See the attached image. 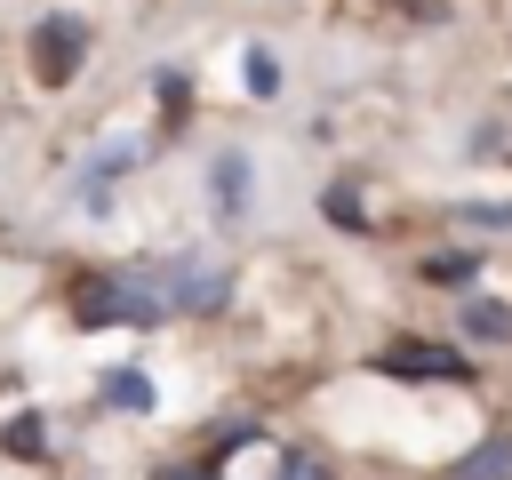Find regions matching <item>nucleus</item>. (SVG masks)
Returning a JSON list of instances; mask_svg holds the SVG:
<instances>
[{
    "label": "nucleus",
    "mask_w": 512,
    "mask_h": 480,
    "mask_svg": "<svg viewBox=\"0 0 512 480\" xmlns=\"http://www.w3.org/2000/svg\"><path fill=\"white\" fill-rule=\"evenodd\" d=\"M72 312L80 320H160L168 312V296H160V272H96V280H80L72 288Z\"/></svg>",
    "instance_id": "1"
},
{
    "label": "nucleus",
    "mask_w": 512,
    "mask_h": 480,
    "mask_svg": "<svg viewBox=\"0 0 512 480\" xmlns=\"http://www.w3.org/2000/svg\"><path fill=\"white\" fill-rule=\"evenodd\" d=\"M472 272H480V256H472V248H448V256H424V280H432V288H464Z\"/></svg>",
    "instance_id": "9"
},
{
    "label": "nucleus",
    "mask_w": 512,
    "mask_h": 480,
    "mask_svg": "<svg viewBox=\"0 0 512 480\" xmlns=\"http://www.w3.org/2000/svg\"><path fill=\"white\" fill-rule=\"evenodd\" d=\"M160 296H168V312H216V304H224V272L176 256V264L160 272Z\"/></svg>",
    "instance_id": "4"
},
{
    "label": "nucleus",
    "mask_w": 512,
    "mask_h": 480,
    "mask_svg": "<svg viewBox=\"0 0 512 480\" xmlns=\"http://www.w3.org/2000/svg\"><path fill=\"white\" fill-rule=\"evenodd\" d=\"M464 224H488V232H512V200H480V208H456Z\"/></svg>",
    "instance_id": "13"
},
{
    "label": "nucleus",
    "mask_w": 512,
    "mask_h": 480,
    "mask_svg": "<svg viewBox=\"0 0 512 480\" xmlns=\"http://www.w3.org/2000/svg\"><path fill=\"white\" fill-rule=\"evenodd\" d=\"M80 56H88V24L80 16H40L32 24V80L40 88H72Z\"/></svg>",
    "instance_id": "2"
},
{
    "label": "nucleus",
    "mask_w": 512,
    "mask_h": 480,
    "mask_svg": "<svg viewBox=\"0 0 512 480\" xmlns=\"http://www.w3.org/2000/svg\"><path fill=\"white\" fill-rule=\"evenodd\" d=\"M96 392H104V408H128V416H144V408H152V376H144V368H112Z\"/></svg>",
    "instance_id": "8"
},
{
    "label": "nucleus",
    "mask_w": 512,
    "mask_h": 480,
    "mask_svg": "<svg viewBox=\"0 0 512 480\" xmlns=\"http://www.w3.org/2000/svg\"><path fill=\"white\" fill-rule=\"evenodd\" d=\"M152 480H208V472H200V464H160Z\"/></svg>",
    "instance_id": "14"
},
{
    "label": "nucleus",
    "mask_w": 512,
    "mask_h": 480,
    "mask_svg": "<svg viewBox=\"0 0 512 480\" xmlns=\"http://www.w3.org/2000/svg\"><path fill=\"white\" fill-rule=\"evenodd\" d=\"M280 480H288V472H280Z\"/></svg>",
    "instance_id": "15"
},
{
    "label": "nucleus",
    "mask_w": 512,
    "mask_h": 480,
    "mask_svg": "<svg viewBox=\"0 0 512 480\" xmlns=\"http://www.w3.org/2000/svg\"><path fill=\"white\" fill-rule=\"evenodd\" d=\"M456 336H464V344H512V304L464 296V304H456Z\"/></svg>",
    "instance_id": "5"
},
{
    "label": "nucleus",
    "mask_w": 512,
    "mask_h": 480,
    "mask_svg": "<svg viewBox=\"0 0 512 480\" xmlns=\"http://www.w3.org/2000/svg\"><path fill=\"white\" fill-rule=\"evenodd\" d=\"M440 480H512V432H488L480 448L448 456V472H440Z\"/></svg>",
    "instance_id": "6"
},
{
    "label": "nucleus",
    "mask_w": 512,
    "mask_h": 480,
    "mask_svg": "<svg viewBox=\"0 0 512 480\" xmlns=\"http://www.w3.org/2000/svg\"><path fill=\"white\" fill-rule=\"evenodd\" d=\"M376 368H384V376H416V384H472V360H464L456 344H432V336H400V344H384Z\"/></svg>",
    "instance_id": "3"
},
{
    "label": "nucleus",
    "mask_w": 512,
    "mask_h": 480,
    "mask_svg": "<svg viewBox=\"0 0 512 480\" xmlns=\"http://www.w3.org/2000/svg\"><path fill=\"white\" fill-rule=\"evenodd\" d=\"M0 440H8V456H40V448H48V432H40V416H16V424H8Z\"/></svg>",
    "instance_id": "11"
},
{
    "label": "nucleus",
    "mask_w": 512,
    "mask_h": 480,
    "mask_svg": "<svg viewBox=\"0 0 512 480\" xmlns=\"http://www.w3.org/2000/svg\"><path fill=\"white\" fill-rule=\"evenodd\" d=\"M208 192H216V208H224V216H240V208H248V160H240V152H224V160L208 168Z\"/></svg>",
    "instance_id": "7"
},
{
    "label": "nucleus",
    "mask_w": 512,
    "mask_h": 480,
    "mask_svg": "<svg viewBox=\"0 0 512 480\" xmlns=\"http://www.w3.org/2000/svg\"><path fill=\"white\" fill-rule=\"evenodd\" d=\"M248 88H256V96H280V64H272V48H248Z\"/></svg>",
    "instance_id": "12"
},
{
    "label": "nucleus",
    "mask_w": 512,
    "mask_h": 480,
    "mask_svg": "<svg viewBox=\"0 0 512 480\" xmlns=\"http://www.w3.org/2000/svg\"><path fill=\"white\" fill-rule=\"evenodd\" d=\"M320 208H328V224H336V232H368V216H360V192H352V184H328V200H320Z\"/></svg>",
    "instance_id": "10"
}]
</instances>
